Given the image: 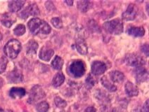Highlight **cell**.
I'll use <instances>...</instances> for the list:
<instances>
[{"label": "cell", "mask_w": 149, "mask_h": 112, "mask_svg": "<svg viewBox=\"0 0 149 112\" xmlns=\"http://www.w3.org/2000/svg\"><path fill=\"white\" fill-rule=\"evenodd\" d=\"M62 112H66V111H62Z\"/></svg>", "instance_id": "8d00e7d4"}, {"label": "cell", "mask_w": 149, "mask_h": 112, "mask_svg": "<svg viewBox=\"0 0 149 112\" xmlns=\"http://www.w3.org/2000/svg\"><path fill=\"white\" fill-rule=\"evenodd\" d=\"M28 27L31 33L34 35H36L39 33L48 34L51 31V27L47 22L37 18H32L29 20Z\"/></svg>", "instance_id": "6da1fadb"}, {"label": "cell", "mask_w": 149, "mask_h": 112, "mask_svg": "<svg viewBox=\"0 0 149 112\" xmlns=\"http://www.w3.org/2000/svg\"><path fill=\"white\" fill-rule=\"evenodd\" d=\"M65 3L68 4V6H72L73 4V1H65Z\"/></svg>", "instance_id": "836d02e7"}, {"label": "cell", "mask_w": 149, "mask_h": 112, "mask_svg": "<svg viewBox=\"0 0 149 112\" xmlns=\"http://www.w3.org/2000/svg\"><path fill=\"white\" fill-rule=\"evenodd\" d=\"M129 35L135 37H143L145 34V30L143 27H131L127 31Z\"/></svg>", "instance_id": "2e32d148"}, {"label": "cell", "mask_w": 149, "mask_h": 112, "mask_svg": "<svg viewBox=\"0 0 149 112\" xmlns=\"http://www.w3.org/2000/svg\"><path fill=\"white\" fill-rule=\"evenodd\" d=\"M64 61L62 59V58H60V56H56L53 59V62H52L51 65L52 67H53V69L57 70H60L62 68V66H63Z\"/></svg>", "instance_id": "603a6c76"}, {"label": "cell", "mask_w": 149, "mask_h": 112, "mask_svg": "<svg viewBox=\"0 0 149 112\" xmlns=\"http://www.w3.org/2000/svg\"><path fill=\"white\" fill-rule=\"evenodd\" d=\"M141 51L144 54L146 55V56L148 57V53H149V48H148V44H144L141 46Z\"/></svg>", "instance_id": "4dcf8cb0"}, {"label": "cell", "mask_w": 149, "mask_h": 112, "mask_svg": "<svg viewBox=\"0 0 149 112\" xmlns=\"http://www.w3.org/2000/svg\"><path fill=\"white\" fill-rule=\"evenodd\" d=\"M36 109L38 112H47L49 109V105L46 102H41L36 105Z\"/></svg>", "instance_id": "d4e9b609"}, {"label": "cell", "mask_w": 149, "mask_h": 112, "mask_svg": "<svg viewBox=\"0 0 149 112\" xmlns=\"http://www.w3.org/2000/svg\"><path fill=\"white\" fill-rule=\"evenodd\" d=\"M25 90L22 88H12L10 90L9 95L12 98H21L25 95Z\"/></svg>", "instance_id": "ac0fdd59"}, {"label": "cell", "mask_w": 149, "mask_h": 112, "mask_svg": "<svg viewBox=\"0 0 149 112\" xmlns=\"http://www.w3.org/2000/svg\"><path fill=\"white\" fill-rule=\"evenodd\" d=\"M25 1H13L9 2L8 8L11 12H17L21 9L23 5L25 4Z\"/></svg>", "instance_id": "44dd1931"}, {"label": "cell", "mask_w": 149, "mask_h": 112, "mask_svg": "<svg viewBox=\"0 0 149 112\" xmlns=\"http://www.w3.org/2000/svg\"><path fill=\"white\" fill-rule=\"evenodd\" d=\"M39 15V9L38 8L37 5L36 4H29L27 7H26L23 11H22L20 13V18L26 19L30 15L36 16Z\"/></svg>", "instance_id": "52a82bcc"}, {"label": "cell", "mask_w": 149, "mask_h": 112, "mask_svg": "<svg viewBox=\"0 0 149 112\" xmlns=\"http://www.w3.org/2000/svg\"><path fill=\"white\" fill-rule=\"evenodd\" d=\"M54 55V51L47 47H43L39 52V58L44 61H49Z\"/></svg>", "instance_id": "4fadbf2b"}, {"label": "cell", "mask_w": 149, "mask_h": 112, "mask_svg": "<svg viewBox=\"0 0 149 112\" xmlns=\"http://www.w3.org/2000/svg\"><path fill=\"white\" fill-rule=\"evenodd\" d=\"M125 62L126 65L135 67H142L145 64V60L140 56L134 54V53L127 54L125 56Z\"/></svg>", "instance_id": "8992f818"}, {"label": "cell", "mask_w": 149, "mask_h": 112, "mask_svg": "<svg viewBox=\"0 0 149 112\" xmlns=\"http://www.w3.org/2000/svg\"><path fill=\"white\" fill-rule=\"evenodd\" d=\"M105 30L109 33L113 34H120L123 32V25L119 19H114L106 22L103 25Z\"/></svg>", "instance_id": "277c9868"}, {"label": "cell", "mask_w": 149, "mask_h": 112, "mask_svg": "<svg viewBox=\"0 0 149 112\" xmlns=\"http://www.w3.org/2000/svg\"><path fill=\"white\" fill-rule=\"evenodd\" d=\"M15 20H16L15 17L10 13H4L1 18V22L2 25L6 27H11L12 25L15 22Z\"/></svg>", "instance_id": "7c38bea8"}, {"label": "cell", "mask_w": 149, "mask_h": 112, "mask_svg": "<svg viewBox=\"0 0 149 112\" xmlns=\"http://www.w3.org/2000/svg\"><path fill=\"white\" fill-rule=\"evenodd\" d=\"M45 97H46V93H45L44 89L40 86L36 85L31 89L30 93H29L28 102L30 104H34L37 101L42 99Z\"/></svg>", "instance_id": "5b68a950"}, {"label": "cell", "mask_w": 149, "mask_h": 112, "mask_svg": "<svg viewBox=\"0 0 149 112\" xmlns=\"http://www.w3.org/2000/svg\"><path fill=\"white\" fill-rule=\"evenodd\" d=\"M138 13V8L136 5L130 4L123 14V18L125 20H132L136 18Z\"/></svg>", "instance_id": "ba28073f"}, {"label": "cell", "mask_w": 149, "mask_h": 112, "mask_svg": "<svg viewBox=\"0 0 149 112\" xmlns=\"http://www.w3.org/2000/svg\"><path fill=\"white\" fill-rule=\"evenodd\" d=\"M125 79L124 74L119 71H112L109 73V79L113 83H121Z\"/></svg>", "instance_id": "e0dca14e"}, {"label": "cell", "mask_w": 149, "mask_h": 112, "mask_svg": "<svg viewBox=\"0 0 149 112\" xmlns=\"http://www.w3.org/2000/svg\"><path fill=\"white\" fill-rule=\"evenodd\" d=\"M8 64V60L5 57L0 58V74L4 73Z\"/></svg>", "instance_id": "83f0119b"}, {"label": "cell", "mask_w": 149, "mask_h": 112, "mask_svg": "<svg viewBox=\"0 0 149 112\" xmlns=\"http://www.w3.org/2000/svg\"><path fill=\"white\" fill-rule=\"evenodd\" d=\"M84 112H97V111H96V109H95V107L90 106V107L86 108Z\"/></svg>", "instance_id": "1f68e13d"}, {"label": "cell", "mask_w": 149, "mask_h": 112, "mask_svg": "<svg viewBox=\"0 0 149 112\" xmlns=\"http://www.w3.org/2000/svg\"><path fill=\"white\" fill-rule=\"evenodd\" d=\"M69 74L74 78H79L86 72V65L82 60H74L71 63L68 68Z\"/></svg>", "instance_id": "3957f363"}, {"label": "cell", "mask_w": 149, "mask_h": 112, "mask_svg": "<svg viewBox=\"0 0 149 112\" xmlns=\"http://www.w3.org/2000/svg\"><path fill=\"white\" fill-rule=\"evenodd\" d=\"M135 77H136V81L138 83L146 81L148 80V72L142 67H136V70L135 71Z\"/></svg>", "instance_id": "30bf717a"}, {"label": "cell", "mask_w": 149, "mask_h": 112, "mask_svg": "<svg viewBox=\"0 0 149 112\" xmlns=\"http://www.w3.org/2000/svg\"><path fill=\"white\" fill-rule=\"evenodd\" d=\"M76 49L81 55H86L88 53V46L83 38H79L77 39L75 44Z\"/></svg>", "instance_id": "9a60e30c"}, {"label": "cell", "mask_w": 149, "mask_h": 112, "mask_svg": "<svg viewBox=\"0 0 149 112\" xmlns=\"http://www.w3.org/2000/svg\"><path fill=\"white\" fill-rule=\"evenodd\" d=\"M107 70V65L102 61H95L92 64L91 72L93 74L99 76L104 74Z\"/></svg>", "instance_id": "9c48e42d"}, {"label": "cell", "mask_w": 149, "mask_h": 112, "mask_svg": "<svg viewBox=\"0 0 149 112\" xmlns=\"http://www.w3.org/2000/svg\"><path fill=\"white\" fill-rule=\"evenodd\" d=\"M8 79L10 82L12 83H20L23 80V76L22 72L18 70H14L13 71L8 74Z\"/></svg>", "instance_id": "8fae6325"}, {"label": "cell", "mask_w": 149, "mask_h": 112, "mask_svg": "<svg viewBox=\"0 0 149 112\" xmlns=\"http://www.w3.org/2000/svg\"><path fill=\"white\" fill-rule=\"evenodd\" d=\"M78 4V8L81 12H86L89 9L90 7V1H79Z\"/></svg>", "instance_id": "cb8c5ba5"}, {"label": "cell", "mask_w": 149, "mask_h": 112, "mask_svg": "<svg viewBox=\"0 0 149 112\" xmlns=\"http://www.w3.org/2000/svg\"><path fill=\"white\" fill-rule=\"evenodd\" d=\"M22 49L21 44L16 39H11L5 45L4 51L5 55L11 59H15Z\"/></svg>", "instance_id": "7a4b0ae2"}, {"label": "cell", "mask_w": 149, "mask_h": 112, "mask_svg": "<svg viewBox=\"0 0 149 112\" xmlns=\"http://www.w3.org/2000/svg\"><path fill=\"white\" fill-rule=\"evenodd\" d=\"M101 82L102 86L107 88L110 92H115L117 90V87L115 85H113L111 82L110 79L107 78V77H103L101 79Z\"/></svg>", "instance_id": "ffe728a7"}, {"label": "cell", "mask_w": 149, "mask_h": 112, "mask_svg": "<svg viewBox=\"0 0 149 112\" xmlns=\"http://www.w3.org/2000/svg\"><path fill=\"white\" fill-rule=\"evenodd\" d=\"M125 90L126 94L130 97H134V96L138 95L139 90L136 85L130 81L126 83L125 86Z\"/></svg>", "instance_id": "5bb4252c"}, {"label": "cell", "mask_w": 149, "mask_h": 112, "mask_svg": "<svg viewBox=\"0 0 149 112\" xmlns=\"http://www.w3.org/2000/svg\"><path fill=\"white\" fill-rule=\"evenodd\" d=\"M86 84H87V86L89 88L93 87V86H95V83H96V81H95V79L93 78V77H92L91 74L88 75V77H87V79H86Z\"/></svg>", "instance_id": "f546056e"}, {"label": "cell", "mask_w": 149, "mask_h": 112, "mask_svg": "<svg viewBox=\"0 0 149 112\" xmlns=\"http://www.w3.org/2000/svg\"><path fill=\"white\" fill-rule=\"evenodd\" d=\"M143 109H144L145 112H148V99L146 100L144 105H143Z\"/></svg>", "instance_id": "d6a6232c"}, {"label": "cell", "mask_w": 149, "mask_h": 112, "mask_svg": "<svg viewBox=\"0 0 149 112\" xmlns=\"http://www.w3.org/2000/svg\"><path fill=\"white\" fill-rule=\"evenodd\" d=\"M3 83H4V81H3V79L0 77V88L3 86Z\"/></svg>", "instance_id": "e575fe53"}, {"label": "cell", "mask_w": 149, "mask_h": 112, "mask_svg": "<svg viewBox=\"0 0 149 112\" xmlns=\"http://www.w3.org/2000/svg\"><path fill=\"white\" fill-rule=\"evenodd\" d=\"M52 25L57 29H61L62 27V21L60 18H53L51 19Z\"/></svg>", "instance_id": "f1b7e54d"}, {"label": "cell", "mask_w": 149, "mask_h": 112, "mask_svg": "<svg viewBox=\"0 0 149 112\" xmlns=\"http://www.w3.org/2000/svg\"><path fill=\"white\" fill-rule=\"evenodd\" d=\"M65 77L62 72H59L56 75L53 77V81H52V84L54 87H59L65 81Z\"/></svg>", "instance_id": "7402d4cb"}, {"label": "cell", "mask_w": 149, "mask_h": 112, "mask_svg": "<svg viewBox=\"0 0 149 112\" xmlns=\"http://www.w3.org/2000/svg\"><path fill=\"white\" fill-rule=\"evenodd\" d=\"M38 47H39V46L35 41H29L27 45V54L29 56H35Z\"/></svg>", "instance_id": "d6986e66"}, {"label": "cell", "mask_w": 149, "mask_h": 112, "mask_svg": "<svg viewBox=\"0 0 149 112\" xmlns=\"http://www.w3.org/2000/svg\"><path fill=\"white\" fill-rule=\"evenodd\" d=\"M54 102L57 107L60 109H64L66 107V106H67V102H66V101L64 100L63 99H62V98L60 97H55Z\"/></svg>", "instance_id": "484cf974"}, {"label": "cell", "mask_w": 149, "mask_h": 112, "mask_svg": "<svg viewBox=\"0 0 149 112\" xmlns=\"http://www.w3.org/2000/svg\"><path fill=\"white\" fill-rule=\"evenodd\" d=\"M1 39H2V34L0 33V41H1Z\"/></svg>", "instance_id": "d590c367"}, {"label": "cell", "mask_w": 149, "mask_h": 112, "mask_svg": "<svg viewBox=\"0 0 149 112\" xmlns=\"http://www.w3.org/2000/svg\"><path fill=\"white\" fill-rule=\"evenodd\" d=\"M14 34L16 36H22L25 33V27L23 25H18L13 30Z\"/></svg>", "instance_id": "4316f807"}]
</instances>
